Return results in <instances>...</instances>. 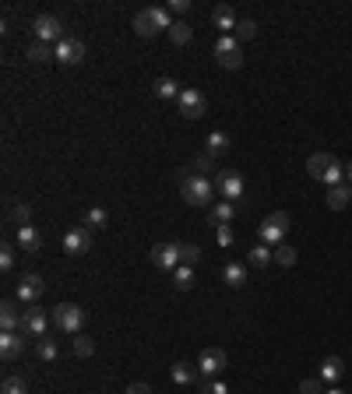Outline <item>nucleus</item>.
Wrapping results in <instances>:
<instances>
[{"instance_id":"obj_1","label":"nucleus","mask_w":352,"mask_h":394,"mask_svg":"<svg viewBox=\"0 0 352 394\" xmlns=\"http://www.w3.org/2000/svg\"><path fill=\"white\" fill-rule=\"evenodd\" d=\"M180 194H183V201H187L190 208H208V204L215 201L219 187H215L211 176H197V173H190V176H180Z\"/></svg>"},{"instance_id":"obj_2","label":"nucleus","mask_w":352,"mask_h":394,"mask_svg":"<svg viewBox=\"0 0 352 394\" xmlns=\"http://www.w3.org/2000/svg\"><path fill=\"white\" fill-rule=\"evenodd\" d=\"M173 29V15H169V8H141L138 15H134V32L141 36V39H152V36H159V32H169Z\"/></svg>"},{"instance_id":"obj_3","label":"nucleus","mask_w":352,"mask_h":394,"mask_svg":"<svg viewBox=\"0 0 352 394\" xmlns=\"http://www.w3.org/2000/svg\"><path fill=\"white\" fill-rule=\"evenodd\" d=\"M50 320H53V327L64 331V334H82V327H85V310H82L78 303H57V306L50 310Z\"/></svg>"},{"instance_id":"obj_4","label":"nucleus","mask_w":352,"mask_h":394,"mask_svg":"<svg viewBox=\"0 0 352 394\" xmlns=\"http://www.w3.org/2000/svg\"><path fill=\"white\" fill-rule=\"evenodd\" d=\"M285 232H289V215L285 211H275V215H268L261 225H257V236H261V243L264 247H282V239H285Z\"/></svg>"},{"instance_id":"obj_5","label":"nucleus","mask_w":352,"mask_h":394,"mask_svg":"<svg viewBox=\"0 0 352 394\" xmlns=\"http://www.w3.org/2000/svg\"><path fill=\"white\" fill-rule=\"evenodd\" d=\"M43 292H46V282H43L36 271H25V275L18 278V285H15V299L25 303V306H36V303L43 299Z\"/></svg>"},{"instance_id":"obj_6","label":"nucleus","mask_w":352,"mask_h":394,"mask_svg":"<svg viewBox=\"0 0 352 394\" xmlns=\"http://www.w3.org/2000/svg\"><path fill=\"white\" fill-rule=\"evenodd\" d=\"M176 110H180V117H187V120H201V117L208 113V99H204L201 88H183L180 99H176Z\"/></svg>"},{"instance_id":"obj_7","label":"nucleus","mask_w":352,"mask_h":394,"mask_svg":"<svg viewBox=\"0 0 352 394\" xmlns=\"http://www.w3.org/2000/svg\"><path fill=\"white\" fill-rule=\"evenodd\" d=\"M32 32H36V43L57 46V43L64 39V22H60L57 15H39V18L32 22Z\"/></svg>"},{"instance_id":"obj_8","label":"nucleus","mask_w":352,"mask_h":394,"mask_svg":"<svg viewBox=\"0 0 352 394\" xmlns=\"http://www.w3.org/2000/svg\"><path fill=\"white\" fill-rule=\"evenodd\" d=\"M215 187H219V197H222V201H229V204H240V201H243V194H247L243 176H240V173H233V169L219 173Z\"/></svg>"},{"instance_id":"obj_9","label":"nucleus","mask_w":352,"mask_h":394,"mask_svg":"<svg viewBox=\"0 0 352 394\" xmlns=\"http://www.w3.org/2000/svg\"><path fill=\"white\" fill-rule=\"evenodd\" d=\"M226 362H229V359H226V352H222V348H215V345H211V348H204V352L197 355L201 380H219V376H222V369H226Z\"/></svg>"},{"instance_id":"obj_10","label":"nucleus","mask_w":352,"mask_h":394,"mask_svg":"<svg viewBox=\"0 0 352 394\" xmlns=\"http://www.w3.org/2000/svg\"><path fill=\"white\" fill-rule=\"evenodd\" d=\"M53 53H57V64L74 67V64H82V60H85V43H82V39H74V36H64V39L53 46Z\"/></svg>"},{"instance_id":"obj_11","label":"nucleus","mask_w":352,"mask_h":394,"mask_svg":"<svg viewBox=\"0 0 352 394\" xmlns=\"http://www.w3.org/2000/svg\"><path fill=\"white\" fill-rule=\"evenodd\" d=\"M89 250H92V229L78 225V229H67V232H64V254H71V257H85Z\"/></svg>"},{"instance_id":"obj_12","label":"nucleus","mask_w":352,"mask_h":394,"mask_svg":"<svg viewBox=\"0 0 352 394\" xmlns=\"http://www.w3.org/2000/svg\"><path fill=\"white\" fill-rule=\"evenodd\" d=\"M152 264L159 271H176L183 261H180V243H155L152 247Z\"/></svg>"},{"instance_id":"obj_13","label":"nucleus","mask_w":352,"mask_h":394,"mask_svg":"<svg viewBox=\"0 0 352 394\" xmlns=\"http://www.w3.org/2000/svg\"><path fill=\"white\" fill-rule=\"evenodd\" d=\"M46 327H50V313H46L43 306H29V310H25L22 334H25V338H46Z\"/></svg>"},{"instance_id":"obj_14","label":"nucleus","mask_w":352,"mask_h":394,"mask_svg":"<svg viewBox=\"0 0 352 394\" xmlns=\"http://www.w3.org/2000/svg\"><path fill=\"white\" fill-rule=\"evenodd\" d=\"M22 324H25V310H18V299L0 303V327L4 331H22Z\"/></svg>"},{"instance_id":"obj_15","label":"nucleus","mask_w":352,"mask_h":394,"mask_svg":"<svg viewBox=\"0 0 352 394\" xmlns=\"http://www.w3.org/2000/svg\"><path fill=\"white\" fill-rule=\"evenodd\" d=\"M22 352H25V334L22 331H4V334H0V359H4V362L18 359Z\"/></svg>"},{"instance_id":"obj_16","label":"nucleus","mask_w":352,"mask_h":394,"mask_svg":"<svg viewBox=\"0 0 352 394\" xmlns=\"http://www.w3.org/2000/svg\"><path fill=\"white\" fill-rule=\"evenodd\" d=\"M211 22H215L219 36H233V32H236V25H240V18H236V11H233L229 4H219V8L211 11Z\"/></svg>"},{"instance_id":"obj_17","label":"nucleus","mask_w":352,"mask_h":394,"mask_svg":"<svg viewBox=\"0 0 352 394\" xmlns=\"http://www.w3.org/2000/svg\"><path fill=\"white\" fill-rule=\"evenodd\" d=\"M169 376H173L180 387H190V383H197V380H201V369H197V362L190 366L187 359H176V362L169 366Z\"/></svg>"},{"instance_id":"obj_18","label":"nucleus","mask_w":352,"mask_h":394,"mask_svg":"<svg viewBox=\"0 0 352 394\" xmlns=\"http://www.w3.org/2000/svg\"><path fill=\"white\" fill-rule=\"evenodd\" d=\"M338 159L334 155H327V152H317V155H310L306 159V173L313 176V180H324L327 173H331V166H334Z\"/></svg>"},{"instance_id":"obj_19","label":"nucleus","mask_w":352,"mask_h":394,"mask_svg":"<svg viewBox=\"0 0 352 394\" xmlns=\"http://www.w3.org/2000/svg\"><path fill=\"white\" fill-rule=\"evenodd\" d=\"M15 243H18L25 254H36V250L43 247V236H39V229H36V225H18V232H15Z\"/></svg>"},{"instance_id":"obj_20","label":"nucleus","mask_w":352,"mask_h":394,"mask_svg":"<svg viewBox=\"0 0 352 394\" xmlns=\"http://www.w3.org/2000/svg\"><path fill=\"white\" fill-rule=\"evenodd\" d=\"M222 282H226L229 289H243V285H247V264L229 261V264L222 268Z\"/></svg>"},{"instance_id":"obj_21","label":"nucleus","mask_w":352,"mask_h":394,"mask_svg":"<svg viewBox=\"0 0 352 394\" xmlns=\"http://www.w3.org/2000/svg\"><path fill=\"white\" fill-rule=\"evenodd\" d=\"M341 376H345V362H341L338 355H327V359L320 362V380L334 387V383H338Z\"/></svg>"},{"instance_id":"obj_22","label":"nucleus","mask_w":352,"mask_h":394,"mask_svg":"<svg viewBox=\"0 0 352 394\" xmlns=\"http://www.w3.org/2000/svg\"><path fill=\"white\" fill-rule=\"evenodd\" d=\"M271 261H275V250H271V247H264V243H257V247H250V250H247V264H250V268H257V271H264Z\"/></svg>"},{"instance_id":"obj_23","label":"nucleus","mask_w":352,"mask_h":394,"mask_svg":"<svg viewBox=\"0 0 352 394\" xmlns=\"http://www.w3.org/2000/svg\"><path fill=\"white\" fill-rule=\"evenodd\" d=\"M152 92H155V99H162V103H169V99H173V103H176V99H180V92H183V88H180V85H176V81H173V78H159V81H155V85H152Z\"/></svg>"},{"instance_id":"obj_24","label":"nucleus","mask_w":352,"mask_h":394,"mask_svg":"<svg viewBox=\"0 0 352 394\" xmlns=\"http://www.w3.org/2000/svg\"><path fill=\"white\" fill-rule=\"evenodd\" d=\"M208 218H211V225H229V222L236 218V204H229V201H219V204H211Z\"/></svg>"},{"instance_id":"obj_25","label":"nucleus","mask_w":352,"mask_h":394,"mask_svg":"<svg viewBox=\"0 0 352 394\" xmlns=\"http://www.w3.org/2000/svg\"><path fill=\"white\" fill-rule=\"evenodd\" d=\"M345 204H352V190L341 187V183H338V187H327V208H331V211H341Z\"/></svg>"},{"instance_id":"obj_26","label":"nucleus","mask_w":352,"mask_h":394,"mask_svg":"<svg viewBox=\"0 0 352 394\" xmlns=\"http://www.w3.org/2000/svg\"><path fill=\"white\" fill-rule=\"evenodd\" d=\"M25 57H29L32 64H46V60H57V53H53V46H50V43H32V46L25 50Z\"/></svg>"},{"instance_id":"obj_27","label":"nucleus","mask_w":352,"mask_h":394,"mask_svg":"<svg viewBox=\"0 0 352 394\" xmlns=\"http://www.w3.org/2000/svg\"><path fill=\"white\" fill-rule=\"evenodd\" d=\"M194 39V29L187 25V22H173V29H169V43L173 46H187Z\"/></svg>"},{"instance_id":"obj_28","label":"nucleus","mask_w":352,"mask_h":394,"mask_svg":"<svg viewBox=\"0 0 352 394\" xmlns=\"http://www.w3.org/2000/svg\"><path fill=\"white\" fill-rule=\"evenodd\" d=\"M173 289H176V292H187V289H194V268L180 264V268L173 271Z\"/></svg>"},{"instance_id":"obj_29","label":"nucleus","mask_w":352,"mask_h":394,"mask_svg":"<svg viewBox=\"0 0 352 394\" xmlns=\"http://www.w3.org/2000/svg\"><path fill=\"white\" fill-rule=\"evenodd\" d=\"M110 225V211L106 208H89L85 211V229H106Z\"/></svg>"},{"instance_id":"obj_30","label":"nucleus","mask_w":352,"mask_h":394,"mask_svg":"<svg viewBox=\"0 0 352 394\" xmlns=\"http://www.w3.org/2000/svg\"><path fill=\"white\" fill-rule=\"evenodd\" d=\"M229 53H240V39L236 36H219L215 39V57H229Z\"/></svg>"},{"instance_id":"obj_31","label":"nucleus","mask_w":352,"mask_h":394,"mask_svg":"<svg viewBox=\"0 0 352 394\" xmlns=\"http://www.w3.org/2000/svg\"><path fill=\"white\" fill-rule=\"evenodd\" d=\"M222 152H229V134L211 131V134H208V155H222Z\"/></svg>"},{"instance_id":"obj_32","label":"nucleus","mask_w":352,"mask_h":394,"mask_svg":"<svg viewBox=\"0 0 352 394\" xmlns=\"http://www.w3.org/2000/svg\"><path fill=\"white\" fill-rule=\"evenodd\" d=\"M36 352H39V359H43V362H53V359L60 355V348H57V341H53V338H39Z\"/></svg>"},{"instance_id":"obj_33","label":"nucleus","mask_w":352,"mask_h":394,"mask_svg":"<svg viewBox=\"0 0 352 394\" xmlns=\"http://www.w3.org/2000/svg\"><path fill=\"white\" fill-rule=\"evenodd\" d=\"M15 261H18L15 247H11V243H4V247H0V271L11 275V271H15Z\"/></svg>"},{"instance_id":"obj_34","label":"nucleus","mask_w":352,"mask_h":394,"mask_svg":"<svg viewBox=\"0 0 352 394\" xmlns=\"http://www.w3.org/2000/svg\"><path fill=\"white\" fill-rule=\"evenodd\" d=\"M180 261H183L187 268H194V264L201 261V247H197V243H180Z\"/></svg>"},{"instance_id":"obj_35","label":"nucleus","mask_w":352,"mask_h":394,"mask_svg":"<svg viewBox=\"0 0 352 394\" xmlns=\"http://www.w3.org/2000/svg\"><path fill=\"white\" fill-rule=\"evenodd\" d=\"M0 394H29V387H25L22 376H4V383H0Z\"/></svg>"},{"instance_id":"obj_36","label":"nucleus","mask_w":352,"mask_h":394,"mask_svg":"<svg viewBox=\"0 0 352 394\" xmlns=\"http://www.w3.org/2000/svg\"><path fill=\"white\" fill-rule=\"evenodd\" d=\"M275 264H282V268H292V264H296V250H292L289 243L275 247Z\"/></svg>"},{"instance_id":"obj_37","label":"nucleus","mask_w":352,"mask_h":394,"mask_svg":"<svg viewBox=\"0 0 352 394\" xmlns=\"http://www.w3.org/2000/svg\"><path fill=\"white\" fill-rule=\"evenodd\" d=\"M74 355H82V359L96 355V341H92V338H85V334H74Z\"/></svg>"},{"instance_id":"obj_38","label":"nucleus","mask_w":352,"mask_h":394,"mask_svg":"<svg viewBox=\"0 0 352 394\" xmlns=\"http://www.w3.org/2000/svg\"><path fill=\"white\" fill-rule=\"evenodd\" d=\"M233 36H236V39H254V36H257V22H254V18H240V25H236Z\"/></svg>"},{"instance_id":"obj_39","label":"nucleus","mask_w":352,"mask_h":394,"mask_svg":"<svg viewBox=\"0 0 352 394\" xmlns=\"http://www.w3.org/2000/svg\"><path fill=\"white\" fill-rule=\"evenodd\" d=\"M211 169H215V155H208V152H201V155L194 159V173H197V176H208Z\"/></svg>"},{"instance_id":"obj_40","label":"nucleus","mask_w":352,"mask_h":394,"mask_svg":"<svg viewBox=\"0 0 352 394\" xmlns=\"http://www.w3.org/2000/svg\"><path fill=\"white\" fill-rule=\"evenodd\" d=\"M222 71H240L243 67V53H229V57H215Z\"/></svg>"},{"instance_id":"obj_41","label":"nucleus","mask_w":352,"mask_h":394,"mask_svg":"<svg viewBox=\"0 0 352 394\" xmlns=\"http://www.w3.org/2000/svg\"><path fill=\"white\" fill-rule=\"evenodd\" d=\"M327 387H324V380L320 376H310V380H303L299 383V394H324Z\"/></svg>"},{"instance_id":"obj_42","label":"nucleus","mask_w":352,"mask_h":394,"mask_svg":"<svg viewBox=\"0 0 352 394\" xmlns=\"http://www.w3.org/2000/svg\"><path fill=\"white\" fill-rule=\"evenodd\" d=\"M201 394H229V387L222 380H201Z\"/></svg>"},{"instance_id":"obj_43","label":"nucleus","mask_w":352,"mask_h":394,"mask_svg":"<svg viewBox=\"0 0 352 394\" xmlns=\"http://www.w3.org/2000/svg\"><path fill=\"white\" fill-rule=\"evenodd\" d=\"M11 215H15V222H18V225H32V222H29V218H32V208H29V204H15V211H11Z\"/></svg>"},{"instance_id":"obj_44","label":"nucleus","mask_w":352,"mask_h":394,"mask_svg":"<svg viewBox=\"0 0 352 394\" xmlns=\"http://www.w3.org/2000/svg\"><path fill=\"white\" fill-rule=\"evenodd\" d=\"M215 239H219V247H233V229L229 225H215Z\"/></svg>"},{"instance_id":"obj_45","label":"nucleus","mask_w":352,"mask_h":394,"mask_svg":"<svg viewBox=\"0 0 352 394\" xmlns=\"http://www.w3.org/2000/svg\"><path fill=\"white\" fill-rule=\"evenodd\" d=\"M166 8H169V15H187L190 11V0H169Z\"/></svg>"},{"instance_id":"obj_46","label":"nucleus","mask_w":352,"mask_h":394,"mask_svg":"<svg viewBox=\"0 0 352 394\" xmlns=\"http://www.w3.org/2000/svg\"><path fill=\"white\" fill-rule=\"evenodd\" d=\"M124 394H152V387H148L145 380H138V383H131V387H127Z\"/></svg>"},{"instance_id":"obj_47","label":"nucleus","mask_w":352,"mask_h":394,"mask_svg":"<svg viewBox=\"0 0 352 394\" xmlns=\"http://www.w3.org/2000/svg\"><path fill=\"white\" fill-rule=\"evenodd\" d=\"M324 394H345V390H338V387H327V390H324Z\"/></svg>"},{"instance_id":"obj_48","label":"nucleus","mask_w":352,"mask_h":394,"mask_svg":"<svg viewBox=\"0 0 352 394\" xmlns=\"http://www.w3.org/2000/svg\"><path fill=\"white\" fill-rule=\"evenodd\" d=\"M345 176H348V183H352V162H348V166H345Z\"/></svg>"}]
</instances>
